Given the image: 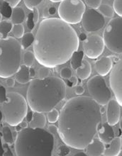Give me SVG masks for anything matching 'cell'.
Returning <instances> with one entry per match:
<instances>
[{
    "label": "cell",
    "instance_id": "37",
    "mask_svg": "<svg viewBox=\"0 0 122 156\" xmlns=\"http://www.w3.org/2000/svg\"><path fill=\"white\" fill-rule=\"evenodd\" d=\"M4 1L6 2L12 8H14L20 3L21 0H4Z\"/></svg>",
    "mask_w": 122,
    "mask_h": 156
},
{
    "label": "cell",
    "instance_id": "13",
    "mask_svg": "<svg viewBox=\"0 0 122 156\" xmlns=\"http://www.w3.org/2000/svg\"><path fill=\"white\" fill-rule=\"evenodd\" d=\"M106 107V119L107 123L110 126H115L119 122L121 119V106L117 102L116 99H109Z\"/></svg>",
    "mask_w": 122,
    "mask_h": 156
},
{
    "label": "cell",
    "instance_id": "15",
    "mask_svg": "<svg viewBox=\"0 0 122 156\" xmlns=\"http://www.w3.org/2000/svg\"><path fill=\"white\" fill-rule=\"evenodd\" d=\"M97 133L99 139L104 144H108L115 137V133L112 126L108 124L107 122L100 123L97 127Z\"/></svg>",
    "mask_w": 122,
    "mask_h": 156
},
{
    "label": "cell",
    "instance_id": "35",
    "mask_svg": "<svg viewBox=\"0 0 122 156\" xmlns=\"http://www.w3.org/2000/svg\"><path fill=\"white\" fill-rule=\"evenodd\" d=\"M6 90L4 86L0 85V104H3L6 99Z\"/></svg>",
    "mask_w": 122,
    "mask_h": 156
},
{
    "label": "cell",
    "instance_id": "17",
    "mask_svg": "<svg viewBox=\"0 0 122 156\" xmlns=\"http://www.w3.org/2000/svg\"><path fill=\"white\" fill-rule=\"evenodd\" d=\"M85 153L89 156L103 155L104 151V144L99 138H94L84 148Z\"/></svg>",
    "mask_w": 122,
    "mask_h": 156
},
{
    "label": "cell",
    "instance_id": "42",
    "mask_svg": "<svg viewBox=\"0 0 122 156\" xmlns=\"http://www.w3.org/2000/svg\"><path fill=\"white\" fill-rule=\"evenodd\" d=\"M6 85L8 87H14L15 85V80L13 79V78H11V77H8L6 78Z\"/></svg>",
    "mask_w": 122,
    "mask_h": 156
},
{
    "label": "cell",
    "instance_id": "4",
    "mask_svg": "<svg viewBox=\"0 0 122 156\" xmlns=\"http://www.w3.org/2000/svg\"><path fill=\"white\" fill-rule=\"evenodd\" d=\"M14 144L17 156H51L55 139L46 130L27 127L18 131Z\"/></svg>",
    "mask_w": 122,
    "mask_h": 156
},
{
    "label": "cell",
    "instance_id": "10",
    "mask_svg": "<svg viewBox=\"0 0 122 156\" xmlns=\"http://www.w3.org/2000/svg\"><path fill=\"white\" fill-rule=\"evenodd\" d=\"M84 31L89 33L101 30L106 23L105 17L94 9H88L84 11L81 21Z\"/></svg>",
    "mask_w": 122,
    "mask_h": 156
},
{
    "label": "cell",
    "instance_id": "19",
    "mask_svg": "<svg viewBox=\"0 0 122 156\" xmlns=\"http://www.w3.org/2000/svg\"><path fill=\"white\" fill-rule=\"evenodd\" d=\"M92 73V66L88 60L82 59L79 68L76 69V75L80 80H84L89 78Z\"/></svg>",
    "mask_w": 122,
    "mask_h": 156
},
{
    "label": "cell",
    "instance_id": "6",
    "mask_svg": "<svg viewBox=\"0 0 122 156\" xmlns=\"http://www.w3.org/2000/svg\"><path fill=\"white\" fill-rule=\"evenodd\" d=\"M2 112L6 122L11 126H16L27 116V99L19 93L8 92L6 101L2 106Z\"/></svg>",
    "mask_w": 122,
    "mask_h": 156
},
{
    "label": "cell",
    "instance_id": "21",
    "mask_svg": "<svg viewBox=\"0 0 122 156\" xmlns=\"http://www.w3.org/2000/svg\"><path fill=\"white\" fill-rule=\"evenodd\" d=\"M26 19V14L24 10L19 6L13 8L12 15H11V21L13 24H21L23 23Z\"/></svg>",
    "mask_w": 122,
    "mask_h": 156
},
{
    "label": "cell",
    "instance_id": "1",
    "mask_svg": "<svg viewBox=\"0 0 122 156\" xmlns=\"http://www.w3.org/2000/svg\"><path fill=\"white\" fill-rule=\"evenodd\" d=\"M58 121V133L62 141L70 148L84 150L97 134L102 112L91 97L80 95L65 102Z\"/></svg>",
    "mask_w": 122,
    "mask_h": 156
},
{
    "label": "cell",
    "instance_id": "12",
    "mask_svg": "<svg viewBox=\"0 0 122 156\" xmlns=\"http://www.w3.org/2000/svg\"><path fill=\"white\" fill-rule=\"evenodd\" d=\"M109 85L119 105H122V60L119 59L110 71Z\"/></svg>",
    "mask_w": 122,
    "mask_h": 156
},
{
    "label": "cell",
    "instance_id": "2",
    "mask_svg": "<svg viewBox=\"0 0 122 156\" xmlns=\"http://www.w3.org/2000/svg\"><path fill=\"white\" fill-rule=\"evenodd\" d=\"M79 46V36L70 25L58 18H45L34 36L33 51L39 64L54 68L68 62Z\"/></svg>",
    "mask_w": 122,
    "mask_h": 156
},
{
    "label": "cell",
    "instance_id": "22",
    "mask_svg": "<svg viewBox=\"0 0 122 156\" xmlns=\"http://www.w3.org/2000/svg\"><path fill=\"white\" fill-rule=\"evenodd\" d=\"M13 23L9 20H3L0 21V36L2 38H6L8 34L12 31Z\"/></svg>",
    "mask_w": 122,
    "mask_h": 156
},
{
    "label": "cell",
    "instance_id": "41",
    "mask_svg": "<svg viewBox=\"0 0 122 156\" xmlns=\"http://www.w3.org/2000/svg\"><path fill=\"white\" fill-rule=\"evenodd\" d=\"M70 83V87H75L77 85L78 83V80L77 77L75 76H72L70 79H68Z\"/></svg>",
    "mask_w": 122,
    "mask_h": 156
},
{
    "label": "cell",
    "instance_id": "16",
    "mask_svg": "<svg viewBox=\"0 0 122 156\" xmlns=\"http://www.w3.org/2000/svg\"><path fill=\"white\" fill-rule=\"evenodd\" d=\"M122 140L121 137L114 138L108 144H104V151L103 155L117 156L121 153Z\"/></svg>",
    "mask_w": 122,
    "mask_h": 156
},
{
    "label": "cell",
    "instance_id": "45",
    "mask_svg": "<svg viewBox=\"0 0 122 156\" xmlns=\"http://www.w3.org/2000/svg\"><path fill=\"white\" fill-rule=\"evenodd\" d=\"M5 155V151H4L3 145H2V138L1 136H0V156H3Z\"/></svg>",
    "mask_w": 122,
    "mask_h": 156
},
{
    "label": "cell",
    "instance_id": "20",
    "mask_svg": "<svg viewBox=\"0 0 122 156\" xmlns=\"http://www.w3.org/2000/svg\"><path fill=\"white\" fill-rule=\"evenodd\" d=\"M15 80L20 84H27L30 81L29 76V68L24 65L19 67V70L15 73Z\"/></svg>",
    "mask_w": 122,
    "mask_h": 156
},
{
    "label": "cell",
    "instance_id": "44",
    "mask_svg": "<svg viewBox=\"0 0 122 156\" xmlns=\"http://www.w3.org/2000/svg\"><path fill=\"white\" fill-rule=\"evenodd\" d=\"M36 75V72L34 68H33L32 67L29 68V76L30 78H34Z\"/></svg>",
    "mask_w": 122,
    "mask_h": 156
},
{
    "label": "cell",
    "instance_id": "40",
    "mask_svg": "<svg viewBox=\"0 0 122 156\" xmlns=\"http://www.w3.org/2000/svg\"><path fill=\"white\" fill-rule=\"evenodd\" d=\"M47 9H48V16H53V15H55L56 12H57L56 6H47Z\"/></svg>",
    "mask_w": 122,
    "mask_h": 156
},
{
    "label": "cell",
    "instance_id": "11",
    "mask_svg": "<svg viewBox=\"0 0 122 156\" xmlns=\"http://www.w3.org/2000/svg\"><path fill=\"white\" fill-rule=\"evenodd\" d=\"M84 53L90 59H97L103 53L104 43L103 38L99 35L87 36L82 43Z\"/></svg>",
    "mask_w": 122,
    "mask_h": 156
},
{
    "label": "cell",
    "instance_id": "14",
    "mask_svg": "<svg viewBox=\"0 0 122 156\" xmlns=\"http://www.w3.org/2000/svg\"><path fill=\"white\" fill-rule=\"evenodd\" d=\"M113 67V60L109 56H103L96 60L95 68L96 72L102 77L106 76Z\"/></svg>",
    "mask_w": 122,
    "mask_h": 156
},
{
    "label": "cell",
    "instance_id": "30",
    "mask_svg": "<svg viewBox=\"0 0 122 156\" xmlns=\"http://www.w3.org/2000/svg\"><path fill=\"white\" fill-rule=\"evenodd\" d=\"M24 4L30 10H33L34 8H36L37 6L42 3L43 0H23Z\"/></svg>",
    "mask_w": 122,
    "mask_h": 156
},
{
    "label": "cell",
    "instance_id": "38",
    "mask_svg": "<svg viewBox=\"0 0 122 156\" xmlns=\"http://www.w3.org/2000/svg\"><path fill=\"white\" fill-rule=\"evenodd\" d=\"M33 11H34V12H33V13H32L33 21H34V24H35V23H36L38 21V19H39V12H38V10L36 8H34V9H33Z\"/></svg>",
    "mask_w": 122,
    "mask_h": 156
},
{
    "label": "cell",
    "instance_id": "43",
    "mask_svg": "<svg viewBox=\"0 0 122 156\" xmlns=\"http://www.w3.org/2000/svg\"><path fill=\"white\" fill-rule=\"evenodd\" d=\"M58 127L56 126L51 125L48 126V132L51 134H56L58 133Z\"/></svg>",
    "mask_w": 122,
    "mask_h": 156
},
{
    "label": "cell",
    "instance_id": "34",
    "mask_svg": "<svg viewBox=\"0 0 122 156\" xmlns=\"http://www.w3.org/2000/svg\"><path fill=\"white\" fill-rule=\"evenodd\" d=\"M50 68H48L46 67H43V68H41L38 70V78H41V79H43V78H45L50 76V73H51V71L49 70Z\"/></svg>",
    "mask_w": 122,
    "mask_h": 156
},
{
    "label": "cell",
    "instance_id": "47",
    "mask_svg": "<svg viewBox=\"0 0 122 156\" xmlns=\"http://www.w3.org/2000/svg\"><path fill=\"white\" fill-rule=\"evenodd\" d=\"M51 2H54V3H57V2H62L63 0H50Z\"/></svg>",
    "mask_w": 122,
    "mask_h": 156
},
{
    "label": "cell",
    "instance_id": "31",
    "mask_svg": "<svg viewBox=\"0 0 122 156\" xmlns=\"http://www.w3.org/2000/svg\"><path fill=\"white\" fill-rule=\"evenodd\" d=\"M112 8L119 16H122V0H114Z\"/></svg>",
    "mask_w": 122,
    "mask_h": 156
},
{
    "label": "cell",
    "instance_id": "33",
    "mask_svg": "<svg viewBox=\"0 0 122 156\" xmlns=\"http://www.w3.org/2000/svg\"><path fill=\"white\" fill-rule=\"evenodd\" d=\"M87 5L91 9H97L102 4V0H84Z\"/></svg>",
    "mask_w": 122,
    "mask_h": 156
},
{
    "label": "cell",
    "instance_id": "46",
    "mask_svg": "<svg viewBox=\"0 0 122 156\" xmlns=\"http://www.w3.org/2000/svg\"><path fill=\"white\" fill-rule=\"evenodd\" d=\"M75 156H88V155H87L85 153L80 152V153H77V154H75Z\"/></svg>",
    "mask_w": 122,
    "mask_h": 156
},
{
    "label": "cell",
    "instance_id": "9",
    "mask_svg": "<svg viewBox=\"0 0 122 156\" xmlns=\"http://www.w3.org/2000/svg\"><path fill=\"white\" fill-rule=\"evenodd\" d=\"M87 87L91 98L99 106L106 105L112 97V92L106 85L105 80L99 75L88 80Z\"/></svg>",
    "mask_w": 122,
    "mask_h": 156
},
{
    "label": "cell",
    "instance_id": "48",
    "mask_svg": "<svg viewBox=\"0 0 122 156\" xmlns=\"http://www.w3.org/2000/svg\"><path fill=\"white\" fill-rule=\"evenodd\" d=\"M2 118H3V114H2V112L0 111V122H1L2 120Z\"/></svg>",
    "mask_w": 122,
    "mask_h": 156
},
{
    "label": "cell",
    "instance_id": "39",
    "mask_svg": "<svg viewBox=\"0 0 122 156\" xmlns=\"http://www.w3.org/2000/svg\"><path fill=\"white\" fill-rule=\"evenodd\" d=\"M15 127H16V131L18 132L19 131H21V130H22L23 129L27 128L28 127V123H27V122H26V121H22L20 123H19V124L16 126Z\"/></svg>",
    "mask_w": 122,
    "mask_h": 156
},
{
    "label": "cell",
    "instance_id": "28",
    "mask_svg": "<svg viewBox=\"0 0 122 156\" xmlns=\"http://www.w3.org/2000/svg\"><path fill=\"white\" fill-rule=\"evenodd\" d=\"M47 118L49 123H56V121H58V118H59V112L54 108V109H51V111L48 112Z\"/></svg>",
    "mask_w": 122,
    "mask_h": 156
},
{
    "label": "cell",
    "instance_id": "5",
    "mask_svg": "<svg viewBox=\"0 0 122 156\" xmlns=\"http://www.w3.org/2000/svg\"><path fill=\"white\" fill-rule=\"evenodd\" d=\"M21 43L15 38H0V77L8 78L15 75L21 66Z\"/></svg>",
    "mask_w": 122,
    "mask_h": 156
},
{
    "label": "cell",
    "instance_id": "36",
    "mask_svg": "<svg viewBox=\"0 0 122 156\" xmlns=\"http://www.w3.org/2000/svg\"><path fill=\"white\" fill-rule=\"evenodd\" d=\"M84 92V88L82 85H76L75 87V93L77 96L83 94Z\"/></svg>",
    "mask_w": 122,
    "mask_h": 156
},
{
    "label": "cell",
    "instance_id": "25",
    "mask_svg": "<svg viewBox=\"0 0 122 156\" xmlns=\"http://www.w3.org/2000/svg\"><path fill=\"white\" fill-rule=\"evenodd\" d=\"M21 38H22L21 43V47H22V49L26 50L33 44L34 41V36L30 32H27L23 34Z\"/></svg>",
    "mask_w": 122,
    "mask_h": 156
},
{
    "label": "cell",
    "instance_id": "3",
    "mask_svg": "<svg viewBox=\"0 0 122 156\" xmlns=\"http://www.w3.org/2000/svg\"><path fill=\"white\" fill-rule=\"evenodd\" d=\"M66 96V84L60 77L48 76L30 81L27 94L28 106L34 112L48 113Z\"/></svg>",
    "mask_w": 122,
    "mask_h": 156
},
{
    "label": "cell",
    "instance_id": "32",
    "mask_svg": "<svg viewBox=\"0 0 122 156\" xmlns=\"http://www.w3.org/2000/svg\"><path fill=\"white\" fill-rule=\"evenodd\" d=\"M60 76L63 79L68 80L73 76V72L72 70L69 68H63L60 71Z\"/></svg>",
    "mask_w": 122,
    "mask_h": 156
},
{
    "label": "cell",
    "instance_id": "7",
    "mask_svg": "<svg viewBox=\"0 0 122 156\" xmlns=\"http://www.w3.org/2000/svg\"><path fill=\"white\" fill-rule=\"evenodd\" d=\"M104 46L115 54L122 53V18L115 17L106 24L103 32Z\"/></svg>",
    "mask_w": 122,
    "mask_h": 156
},
{
    "label": "cell",
    "instance_id": "24",
    "mask_svg": "<svg viewBox=\"0 0 122 156\" xmlns=\"http://www.w3.org/2000/svg\"><path fill=\"white\" fill-rule=\"evenodd\" d=\"M2 138H3L4 141L9 146L14 144V139L12 130L9 126H4L2 128Z\"/></svg>",
    "mask_w": 122,
    "mask_h": 156
},
{
    "label": "cell",
    "instance_id": "23",
    "mask_svg": "<svg viewBox=\"0 0 122 156\" xmlns=\"http://www.w3.org/2000/svg\"><path fill=\"white\" fill-rule=\"evenodd\" d=\"M98 12L102 16H104V17H107V18H112V17H114V12L113 10V8L109 5V4H100V6L98 7Z\"/></svg>",
    "mask_w": 122,
    "mask_h": 156
},
{
    "label": "cell",
    "instance_id": "27",
    "mask_svg": "<svg viewBox=\"0 0 122 156\" xmlns=\"http://www.w3.org/2000/svg\"><path fill=\"white\" fill-rule=\"evenodd\" d=\"M12 32L13 35L15 36V38H21L23 34H24V27H23L22 23H21V24H14L12 29Z\"/></svg>",
    "mask_w": 122,
    "mask_h": 156
},
{
    "label": "cell",
    "instance_id": "18",
    "mask_svg": "<svg viewBox=\"0 0 122 156\" xmlns=\"http://www.w3.org/2000/svg\"><path fill=\"white\" fill-rule=\"evenodd\" d=\"M46 124V118L43 113L34 112L28 126L32 129H43Z\"/></svg>",
    "mask_w": 122,
    "mask_h": 156
},
{
    "label": "cell",
    "instance_id": "29",
    "mask_svg": "<svg viewBox=\"0 0 122 156\" xmlns=\"http://www.w3.org/2000/svg\"><path fill=\"white\" fill-rule=\"evenodd\" d=\"M70 153V147L67 146V145H61L58 146L56 151V155L58 156H66L68 155L69 153Z\"/></svg>",
    "mask_w": 122,
    "mask_h": 156
},
{
    "label": "cell",
    "instance_id": "49",
    "mask_svg": "<svg viewBox=\"0 0 122 156\" xmlns=\"http://www.w3.org/2000/svg\"><path fill=\"white\" fill-rule=\"evenodd\" d=\"M2 13L0 12V21H2Z\"/></svg>",
    "mask_w": 122,
    "mask_h": 156
},
{
    "label": "cell",
    "instance_id": "8",
    "mask_svg": "<svg viewBox=\"0 0 122 156\" xmlns=\"http://www.w3.org/2000/svg\"><path fill=\"white\" fill-rule=\"evenodd\" d=\"M86 10L82 0H63L58 8L61 20L68 24H77L81 21L82 15Z\"/></svg>",
    "mask_w": 122,
    "mask_h": 156
},
{
    "label": "cell",
    "instance_id": "26",
    "mask_svg": "<svg viewBox=\"0 0 122 156\" xmlns=\"http://www.w3.org/2000/svg\"><path fill=\"white\" fill-rule=\"evenodd\" d=\"M35 60V57L34 55V53L31 51H27L25 52L23 55V65L26 66L28 68L32 67L34 65Z\"/></svg>",
    "mask_w": 122,
    "mask_h": 156
}]
</instances>
